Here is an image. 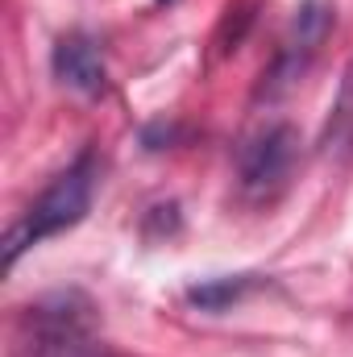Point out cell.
Wrapping results in <instances>:
<instances>
[{
	"mask_svg": "<svg viewBox=\"0 0 353 357\" xmlns=\"http://www.w3.org/2000/svg\"><path fill=\"white\" fill-rule=\"evenodd\" d=\"M50 67H54V79L63 88L80 91V96H100L104 79H108V67H104V54L96 46V38L88 33H67L59 38L54 54H50Z\"/></svg>",
	"mask_w": 353,
	"mask_h": 357,
	"instance_id": "cell-5",
	"label": "cell"
},
{
	"mask_svg": "<svg viewBox=\"0 0 353 357\" xmlns=\"http://www.w3.org/2000/svg\"><path fill=\"white\" fill-rule=\"evenodd\" d=\"M329 29H333V8L329 4H303L299 17L291 21V33L283 38L270 71L262 75V96H278V91L291 88L308 71V63L316 59V50L324 46Z\"/></svg>",
	"mask_w": 353,
	"mask_h": 357,
	"instance_id": "cell-4",
	"label": "cell"
},
{
	"mask_svg": "<svg viewBox=\"0 0 353 357\" xmlns=\"http://www.w3.org/2000/svg\"><path fill=\"white\" fill-rule=\"evenodd\" d=\"M29 328H33L29 337L33 357H108L96 333L91 307L80 295H54L38 303L29 316Z\"/></svg>",
	"mask_w": 353,
	"mask_h": 357,
	"instance_id": "cell-2",
	"label": "cell"
},
{
	"mask_svg": "<svg viewBox=\"0 0 353 357\" xmlns=\"http://www.w3.org/2000/svg\"><path fill=\"white\" fill-rule=\"evenodd\" d=\"M258 274H220V278H204L187 291V299L204 312H225L233 303H241L250 291H258Z\"/></svg>",
	"mask_w": 353,
	"mask_h": 357,
	"instance_id": "cell-6",
	"label": "cell"
},
{
	"mask_svg": "<svg viewBox=\"0 0 353 357\" xmlns=\"http://www.w3.org/2000/svg\"><path fill=\"white\" fill-rule=\"evenodd\" d=\"M299 154V137L291 125H266L258 133H250L237 150V183L250 199H270L295 167Z\"/></svg>",
	"mask_w": 353,
	"mask_h": 357,
	"instance_id": "cell-3",
	"label": "cell"
},
{
	"mask_svg": "<svg viewBox=\"0 0 353 357\" xmlns=\"http://www.w3.org/2000/svg\"><path fill=\"white\" fill-rule=\"evenodd\" d=\"M96 178H100V167H96V154H91V150H84L63 175L50 178V187H46V191L21 212V220L4 233V266L13 270L25 250L42 245L46 237H59V233L75 229L91 208Z\"/></svg>",
	"mask_w": 353,
	"mask_h": 357,
	"instance_id": "cell-1",
	"label": "cell"
}]
</instances>
